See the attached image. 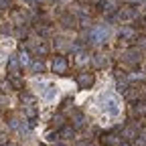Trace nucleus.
<instances>
[{
  "label": "nucleus",
  "mask_w": 146,
  "mask_h": 146,
  "mask_svg": "<svg viewBox=\"0 0 146 146\" xmlns=\"http://www.w3.org/2000/svg\"><path fill=\"white\" fill-rule=\"evenodd\" d=\"M65 83L57 81V79H51V77H33L31 79V87L35 91V96L39 98V102L43 106H55L61 98V87Z\"/></svg>",
  "instance_id": "2"
},
{
  "label": "nucleus",
  "mask_w": 146,
  "mask_h": 146,
  "mask_svg": "<svg viewBox=\"0 0 146 146\" xmlns=\"http://www.w3.org/2000/svg\"><path fill=\"white\" fill-rule=\"evenodd\" d=\"M63 67H65V61H57V65H55V69H57V71L63 69Z\"/></svg>",
  "instance_id": "4"
},
{
  "label": "nucleus",
  "mask_w": 146,
  "mask_h": 146,
  "mask_svg": "<svg viewBox=\"0 0 146 146\" xmlns=\"http://www.w3.org/2000/svg\"><path fill=\"white\" fill-rule=\"evenodd\" d=\"M87 94L91 96V102L87 104V112L100 122V126H110L122 116L124 102L112 85H104L100 89L96 87L94 91H87Z\"/></svg>",
  "instance_id": "1"
},
{
  "label": "nucleus",
  "mask_w": 146,
  "mask_h": 146,
  "mask_svg": "<svg viewBox=\"0 0 146 146\" xmlns=\"http://www.w3.org/2000/svg\"><path fill=\"white\" fill-rule=\"evenodd\" d=\"M14 47H16V43L12 39H2V41H0V71H2V67L6 65L8 55L14 51Z\"/></svg>",
  "instance_id": "3"
}]
</instances>
